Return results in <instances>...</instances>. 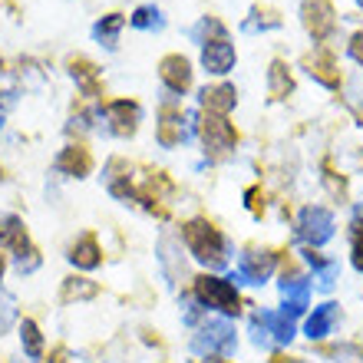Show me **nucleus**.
I'll return each instance as SVG.
<instances>
[{
	"label": "nucleus",
	"instance_id": "nucleus-1",
	"mask_svg": "<svg viewBox=\"0 0 363 363\" xmlns=\"http://www.w3.org/2000/svg\"><path fill=\"white\" fill-rule=\"evenodd\" d=\"M182 238L189 245V251L199 261H205L208 268H225L228 264V241L208 218H191L182 225Z\"/></svg>",
	"mask_w": 363,
	"mask_h": 363
},
{
	"label": "nucleus",
	"instance_id": "nucleus-2",
	"mask_svg": "<svg viewBox=\"0 0 363 363\" xmlns=\"http://www.w3.org/2000/svg\"><path fill=\"white\" fill-rule=\"evenodd\" d=\"M199 133H201V143H205V152H208L211 162L228 159V155L235 152V145H238V129H235L225 116L201 113Z\"/></svg>",
	"mask_w": 363,
	"mask_h": 363
},
{
	"label": "nucleus",
	"instance_id": "nucleus-3",
	"mask_svg": "<svg viewBox=\"0 0 363 363\" xmlns=\"http://www.w3.org/2000/svg\"><path fill=\"white\" fill-rule=\"evenodd\" d=\"M195 297H199L201 304H208V307H215V311H221L225 317L241 314V297H238V291H235V284H231V281H225V277L199 274V277H195Z\"/></svg>",
	"mask_w": 363,
	"mask_h": 363
},
{
	"label": "nucleus",
	"instance_id": "nucleus-4",
	"mask_svg": "<svg viewBox=\"0 0 363 363\" xmlns=\"http://www.w3.org/2000/svg\"><path fill=\"white\" fill-rule=\"evenodd\" d=\"M231 347H235V327L228 324V320H221V317H215V320H208V324H201V330L195 334V340H191V350L195 354H228Z\"/></svg>",
	"mask_w": 363,
	"mask_h": 363
},
{
	"label": "nucleus",
	"instance_id": "nucleus-5",
	"mask_svg": "<svg viewBox=\"0 0 363 363\" xmlns=\"http://www.w3.org/2000/svg\"><path fill=\"white\" fill-rule=\"evenodd\" d=\"M297 235H301L311 248L330 241V235H334V215H330V208H324V205H307V208L301 211V218H297Z\"/></svg>",
	"mask_w": 363,
	"mask_h": 363
},
{
	"label": "nucleus",
	"instance_id": "nucleus-6",
	"mask_svg": "<svg viewBox=\"0 0 363 363\" xmlns=\"http://www.w3.org/2000/svg\"><path fill=\"white\" fill-rule=\"evenodd\" d=\"M301 20H304V30L317 43H324L337 27V13L330 0H304L301 4Z\"/></svg>",
	"mask_w": 363,
	"mask_h": 363
},
{
	"label": "nucleus",
	"instance_id": "nucleus-7",
	"mask_svg": "<svg viewBox=\"0 0 363 363\" xmlns=\"http://www.w3.org/2000/svg\"><path fill=\"white\" fill-rule=\"evenodd\" d=\"M106 119H109L116 135L129 139V135H135V129H139L143 109H139V103H133V99H113V103H106Z\"/></svg>",
	"mask_w": 363,
	"mask_h": 363
},
{
	"label": "nucleus",
	"instance_id": "nucleus-8",
	"mask_svg": "<svg viewBox=\"0 0 363 363\" xmlns=\"http://www.w3.org/2000/svg\"><path fill=\"white\" fill-rule=\"evenodd\" d=\"M159 77L172 93H189L191 89V63L182 53H169L159 60Z\"/></svg>",
	"mask_w": 363,
	"mask_h": 363
},
{
	"label": "nucleus",
	"instance_id": "nucleus-9",
	"mask_svg": "<svg viewBox=\"0 0 363 363\" xmlns=\"http://www.w3.org/2000/svg\"><path fill=\"white\" fill-rule=\"evenodd\" d=\"M57 169L63 175H69V179H86V175L93 172V155H89V149L83 143H73L60 152Z\"/></svg>",
	"mask_w": 363,
	"mask_h": 363
},
{
	"label": "nucleus",
	"instance_id": "nucleus-10",
	"mask_svg": "<svg viewBox=\"0 0 363 363\" xmlns=\"http://www.w3.org/2000/svg\"><path fill=\"white\" fill-rule=\"evenodd\" d=\"M201 63H205L208 73L225 77V73L235 67V47H231L228 40H208V43L201 47Z\"/></svg>",
	"mask_w": 363,
	"mask_h": 363
},
{
	"label": "nucleus",
	"instance_id": "nucleus-11",
	"mask_svg": "<svg viewBox=\"0 0 363 363\" xmlns=\"http://www.w3.org/2000/svg\"><path fill=\"white\" fill-rule=\"evenodd\" d=\"M67 67H69V73H73V79L79 83L83 96H93V99H96V96H106L103 83H99V67H96L93 60H86V57H69Z\"/></svg>",
	"mask_w": 363,
	"mask_h": 363
},
{
	"label": "nucleus",
	"instance_id": "nucleus-12",
	"mask_svg": "<svg viewBox=\"0 0 363 363\" xmlns=\"http://www.w3.org/2000/svg\"><path fill=\"white\" fill-rule=\"evenodd\" d=\"M155 139L165 149H175V145L185 139V123H182V109L175 106H162L159 113V125H155Z\"/></svg>",
	"mask_w": 363,
	"mask_h": 363
},
{
	"label": "nucleus",
	"instance_id": "nucleus-13",
	"mask_svg": "<svg viewBox=\"0 0 363 363\" xmlns=\"http://www.w3.org/2000/svg\"><path fill=\"white\" fill-rule=\"evenodd\" d=\"M304 69L317 79V83H324V86H330V89L340 86V69H337L334 57H330L327 50H314V53H307Z\"/></svg>",
	"mask_w": 363,
	"mask_h": 363
},
{
	"label": "nucleus",
	"instance_id": "nucleus-14",
	"mask_svg": "<svg viewBox=\"0 0 363 363\" xmlns=\"http://www.w3.org/2000/svg\"><path fill=\"white\" fill-rule=\"evenodd\" d=\"M271 271H274V255L271 251H245L238 261V274L251 284H261V281H268Z\"/></svg>",
	"mask_w": 363,
	"mask_h": 363
},
{
	"label": "nucleus",
	"instance_id": "nucleus-15",
	"mask_svg": "<svg viewBox=\"0 0 363 363\" xmlns=\"http://www.w3.org/2000/svg\"><path fill=\"white\" fill-rule=\"evenodd\" d=\"M238 103V93L228 83H215V86L201 89V113H215V116H228Z\"/></svg>",
	"mask_w": 363,
	"mask_h": 363
},
{
	"label": "nucleus",
	"instance_id": "nucleus-16",
	"mask_svg": "<svg viewBox=\"0 0 363 363\" xmlns=\"http://www.w3.org/2000/svg\"><path fill=\"white\" fill-rule=\"evenodd\" d=\"M281 294H284V314L287 317L304 314V307L311 304V284H307V281H301V277L281 281Z\"/></svg>",
	"mask_w": 363,
	"mask_h": 363
},
{
	"label": "nucleus",
	"instance_id": "nucleus-17",
	"mask_svg": "<svg viewBox=\"0 0 363 363\" xmlns=\"http://www.w3.org/2000/svg\"><path fill=\"white\" fill-rule=\"evenodd\" d=\"M294 93V77H291V67H287L284 60H274L268 69V96L274 103L287 99V96Z\"/></svg>",
	"mask_w": 363,
	"mask_h": 363
},
{
	"label": "nucleus",
	"instance_id": "nucleus-18",
	"mask_svg": "<svg viewBox=\"0 0 363 363\" xmlns=\"http://www.w3.org/2000/svg\"><path fill=\"white\" fill-rule=\"evenodd\" d=\"M69 261L77 264V268L83 271H93L99 268V261H103V251H99V241H96V235H83V238L69 248Z\"/></svg>",
	"mask_w": 363,
	"mask_h": 363
},
{
	"label": "nucleus",
	"instance_id": "nucleus-19",
	"mask_svg": "<svg viewBox=\"0 0 363 363\" xmlns=\"http://www.w3.org/2000/svg\"><path fill=\"white\" fill-rule=\"evenodd\" d=\"M0 245H4V248H13L17 255L30 248L27 228H23V221H20L17 215H0Z\"/></svg>",
	"mask_w": 363,
	"mask_h": 363
},
{
	"label": "nucleus",
	"instance_id": "nucleus-20",
	"mask_svg": "<svg viewBox=\"0 0 363 363\" xmlns=\"http://www.w3.org/2000/svg\"><path fill=\"white\" fill-rule=\"evenodd\" d=\"M99 294V284L89 281V277H67L63 287H60V301L63 304H73V301H93Z\"/></svg>",
	"mask_w": 363,
	"mask_h": 363
},
{
	"label": "nucleus",
	"instance_id": "nucleus-21",
	"mask_svg": "<svg viewBox=\"0 0 363 363\" xmlns=\"http://www.w3.org/2000/svg\"><path fill=\"white\" fill-rule=\"evenodd\" d=\"M334 320H337V304L317 307L314 314L307 317V337H311V340L327 337V334H330V327H334Z\"/></svg>",
	"mask_w": 363,
	"mask_h": 363
},
{
	"label": "nucleus",
	"instance_id": "nucleus-22",
	"mask_svg": "<svg viewBox=\"0 0 363 363\" xmlns=\"http://www.w3.org/2000/svg\"><path fill=\"white\" fill-rule=\"evenodd\" d=\"M255 317H258L261 324L268 327V334H274L281 344H287V340L294 337V317H287L284 311H281V314H271V311H258Z\"/></svg>",
	"mask_w": 363,
	"mask_h": 363
},
{
	"label": "nucleus",
	"instance_id": "nucleus-23",
	"mask_svg": "<svg viewBox=\"0 0 363 363\" xmlns=\"http://www.w3.org/2000/svg\"><path fill=\"white\" fill-rule=\"evenodd\" d=\"M159 261H162L165 274L172 277V281H179V277H185V258H179V248H175V238H169V235H165V238L159 241Z\"/></svg>",
	"mask_w": 363,
	"mask_h": 363
},
{
	"label": "nucleus",
	"instance_id": "nucleus-24",
	"mask_svg": "<svg viewBox=\"0 0 363 363\" xmlns=\"http://www.w3.org/2000/svg\"><path fill=\"white\" fill-rule=\"evenodd\" d=\"M20 344H23V354L37 360L43 354V337H40V327L33 320H23L20 324Z\"/></svg>",
	"mask_w": 363,
	"mask_h": 363
},
{
	"label": "nucleus",
	"instance_id": "nucleus-25",
	"mask_svg": "<svg viewBox=\"0 0 363 363\" xmlns=\"http://www.w3.org/2000/svg\"><path fill=\"white\" fill-rule=\"evenodd\" d=\"M123 13H109V17H103L99 23H96V37L103 40L106 47H116V37H119V30H123Z\"/></svg>",
	"mask_w": 363,
	"mask_h": 363
},
{
	"label": "nucleus",
	"instance_id": "nucleus-26",
	"mask_svg": "<svg viewBox=\"0 0 363 363\" xmlns=\"http://www.w3.org/2000/svg\"><path fill=\"white\" fill-rule=\"evenodd\" d=\"M248 30H274L281 27V13L274 7H255L251 10V20L245 23Z\"/></svg>",
	"mask_w": 363,
	"mask_h": 363
},
{
	"label": "nucleus",
	"instance_id": "nucleus-27",
	"mask_svg": "<svg viewBox=\"0 0 363 363\" xmlns=\"http://www.w3.org/2000/svg\"><path fill=\"white\" fill-rule=\"evenodd\" d=\"M13 320H17V301L0 287V334H7L10 327H13Z\"/></svg>",
	"mask_w": 363,
	"mask_h": 363
},
{
	"label": "nucleus",
	"instance_id": "nucleus-28",
	"mask_svg": "<svg viewBox=\"0 0 363 363\" xmlns=\"http://www.w3.org/2000/svg\"><path fill=\"white\" fill-rule=\"evenodd\" d=\"M133 27H139V30H145V27H162V13L155 7H139L133 13Z\"/></svg>",
	"mask_w": 363,
	"mask_h": 363
},
{
	"label": "nucleus",
	"instance_id": "nucleus-29",
	"mask_svg": "<svg viewBox=\"0 0 363 363\" xmlns=\"http://www.w3.org/2000/svg\"><path fill=\"white\" fill-rule=\"evenodd\" d=\"M324 185L334 191L337 199H347V182H344V175H337L330 162H324Z\"/></svg>",
	"mask_w": 363,
	"mask_h": 363
},
{
	"label": "nucleus",
	"instance_id": "nucleus-30",
	"mask_svg": "<svg viewBox=\"0 0 363 363\" xmlns=\"http://www.w3.org/2000/svg\"><path fill=\"white\" fill-rule=\"evenodd\" d=\"M37 268H40V251L37 248L20 251L17 255V271L20 274H30V271H37Z\"/></svg>",
	"mask_w": 363,
	"mask_h": 363
},
{
	"label": "nucleus",
	"instance_id": "nucleus-31",
	"mask_svg": "<svg viewBox=\"0 0 363 363\" xmlns=\"http://www.w3.org/2000/svg\"><path fill=\"white\" fill-rule=\"evenodd\" d=\"M245 201H248V208H251V215H264V191L255 185V189H248L245 191Z\"/></svg>",
	"mask_w": 363,
	"mask_h": 363
},
{
	"label": "nucleus",
	"instance_id": "nucleus-32",
	"mask_svg": "<svg viewBox=\"0 0 363 363\" xmlns=\"http://www.w3.org/2000/svg\"><path fill=\"white\" fill-rule=\"evenodd\" d=\"M354 268L363 271V221H357L354 231Z\"/></svg>",
	"mask_w": 363,
	"mask_h": 363
},
{
	"label": "nucleus",
	"instance_id": "nucleus-33",
	"mask_svg": "<svg viewBox=\"0 0 363 363\" xmlns=\"http://www.w3.org/2000/svg\"><path fill=\"white\" fill-rule=\"evenodd\" d=\"M350 57H354L357 63H363V30L354 33V40H350Z\"/></svg>",
	"mask_w": 363,
	"mask_h": 363
},
{
	"label": "nucleus",
	"instance_id": "nucleus-34",
	"mask_svg": "<svg viewBox=\"0 0 363 363\" xmlns=\"http://www.w3.org/2000/svg\"><path fill=\"white\" fill-rule=\"evenodd\" d=\"M304 258H307V264H314V268H320V271L327 268V261L320 258V255H317L314 248H307V251H304Z\"/></svg>",
	"mask_w": 363,
	"mask_h": 363
},
{
	"label": "nucleus",
	"instance_id": "nucleus-35",
	"mask_svg": "<svg viewBox=\"0 0 363 363\" xmlns=\"http://www.w3.org/2000/svg\"><path fill=\"white\" fill-rule=\"evenodd\" d=\"M50 363H67V347H57V350L50 354Z\"/></svg>",
	"mask_w": 363,
	"mask_h": 363
},
{
	"label": "nucleus",
	"instance_id": "nucleus-36",
	"mask_svg": "<svg viewBox=\"0 0 363 363\" xmlns=\"http://www.w3.org/2000/svg\"><path fill=\"white\" fill-rule=\"evenodd\" d=\"M271 363H297V360H294V357H284V354H277V357H274V360H271Z\"/></svg>",
	"mask_w": 363,
	"mask_h": 363
},
{
	"label": "nucleus",
	"instance_id": "nucleus-37",
	"mask_svg": "<svg viewBox=\"0 0 363 363\" xmlns=\"http://www.w3.org/2000/svg\"><path fill=\"white\" fill-rule=\"evenodd\" d=\"M4 271H7V261H4V255H0V277H4Z\"/></svg>",
	"mask_w": 363,
	"mask_h": 363
},
{
	"label": "nucleus",
	"instance_id": "nucleus-38",
	"mask_svg": "<svg viewBox=\"0 0 363 363\" xmlns=\"http://www.w3.org/2000/svg\"><path fill=\"white\" fill-rule=\"evenodd\" d=\"M0 129H4V109H0Z\"/></svg>",
	"mask_w": 363,
	"mask_h": 363
},
{
	"label": "nucleus",
	"instance_id": "nucleus-39",
	"mask_svg": "<svg viewBox=\"0 0 363 363\" xmlns=\"http://www.w3.org/2000/svg\"><path fill=\"white\" fill-rule=\"evenodd\" d=\"M0 69H4V60H0Z\"/></svg>",
	"mask_w": 363,
	"mask_h": 363
},
{
	"label": "nucleus",
	"instance_id": "nucleus-40",
	"mask_svg": "<svg viewBox=\"0 0 363 363\" xmlns=\"http://www.w3.org/2000/svg\"><path fill=\"white\" fill-rule=\"evenodd\" d=\"M360 4H363V0H360Z\"/></svg>",
	"mask_w": 363,
	"mask_h": 363
}]
</instances>
